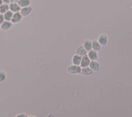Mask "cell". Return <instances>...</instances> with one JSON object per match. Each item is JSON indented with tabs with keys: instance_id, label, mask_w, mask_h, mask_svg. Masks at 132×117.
<instances>
[{
	"instance_id": "6da1fadb",
	"label": "cell",
	"mask_w": 132,
	"mask_h": 117,
	"mask_svg": "<svg viewBox=\"0 0 132 117\" xmlns=\"http://www.w3.org/2000/svg\"><path fill=\"white\" fill-rule=\"evenodd\" d=\"M81 67L80 65L72 64L69 66L67 69V71L71 74H78L80 73Z\"/></svg>"
},
{
	"instance_id": "7a4b0ae2",
	"label": "cell",
	"mask_w": 132,
	"mask_h": 117,
	"mask_svg": "<svg viewBox=\"0 0 132 117\" xmlns=\"http://www.w3.org/2000/svg\"><path fill=\"white\" fill-rule=\"evenodd\" d=\"M23 18L22 15L21 14L20 12H17L13 13L12 19H11V22L13 24H17L21 22Z\"/></svg>"
},
{
	"instance_id": "3957f363",
	"label": "cell",
	"mask_w": 132,
	"mask_h": 117,
	"mask_svg": "<svg viewBox=\"0 0 132 117\" xmlns=\"http://www.w3.org/2000/svg\"><path fill=\"white\" fill-rule=\"evenodd\" d=\"M32 11V7L31 6H28L25 7L21 8L20 12L22 15L23 17L26 16L28 15Z\"/></svg>"
},
{
	"instance_id": "277c9868",
	"label": "cell",
	"mask_w": 132,
	"mask_h": 117,
	"mask_svg": "<svg viewBox=\"0 0 132 117\" xmlns=\"http://www.w3.org/2000/svg\"><path fill=\"white\" fill-rule=\"evenodd\" d=\"M90 62H91V60L90 59V58H89V57L87 54L85 55L84 56H82L81 61L80 65L81 68L88 66L90 64Z\"/></svg>"
},
{
	"instance_id": "5b68a950",
	"label": "cell",
	"mask_w": 132,
	"mask_h": 117,
	"mask_svg": "<svg viewBox=\"0 0 132 117\" xmlns=\"http://www.w3.org/2000/svg\"><path fill=\"white\" fill-rule=\"evenodd\" d=\"M12 26L13 23L11 22V21L5 20L4 22L0 25V28L1 30L3 31H6L10 29Z\"/></svg>"
},
{
	"instance_id": "8992f818",
	"label": "cell",
	"mask_w": 132,
	"mask_h": 117,
	"mask_svg": "<svg viewBox=\"0 0 132 117\" xmlns=\"http://www.w3.org/2000/svg\"><path fill=\"white\" fill-rule=\"evenodd\" d=\"M97 41L101 44V46H105L108 42V37L105 34H101L98 38Z\"/></svg>"
},
{
	"instance_id": "52a82bcc",
	"label": "cell",
	"mask_w": 132,
	"mask_h": 117,
	"mask_svg": "<svg viewBox=\"0 0 132 117\" xmlns=\"http://www.w3.org/2000/svg\"><path fill=\"white\" fill-rule=\"evenodd\" d=\"M89 66L92 69V70L94 72L98 71L100 69V64L96 60H91Z\"/></svg>"
},
{
	"instance_id": "ba28073f",
	"label": "cell",
	"mask_w": 132,
	"mask_h": 117,
	"mask_svg": "<svg viewBox=\"0 0 132 117\" xmlns=\"http://www.w3.org/2000/svg\"><path fill=\"white\" fill-rule=\"evenodd\" d=\"M9 10L13 13L20 12L21 7L18 5V3H10L9 4Z\"/></svg>"
},
{
	"instance_id": "9c48e42d",
	"label": "cell",
	"mask_w": 132,
	"mask_h": 117,
	"mask_svg": "<svg viewBox=\"0 0 132 117\" xmlns=\"http://www.w3.org/2000/svg\"><path fill=\"white\" fill-rule=\"evenodd\" d=\"M87 55L91 60H97L98 59L97 52L93 49L88 51Z\"/></svg>"
},
{
	"instance_id": "30bf717a",
	"label": "cell",
	"mask_w": 132,
	"mask_h": 117,
	"mask_svg": "<svg viewBox=\"0 0 132 117\" xmlns=\"http://www.w3.org/2000/svg\"><path fill=\"white\" fill-rule=\"evenodd\" d=\"M82 56H79L77 54L74 55L72 58V62L73 64L75 65H80L81 61Z\"/></svg>"
},
{
	"instance_id": "8fae6325",
	"label": "cell",
	"mask_w": 132,
	"mask_h": 117,
	"mask_svg": "<svg viewBox=\"0 0 132 117\" xmlns=\"http://www.w3.org/2000/svg\"><path fill=\"white\" fill-rule=\"evenodd\" d=\"M92 72H93V71L89 67V66H86V67L81 68V72H80V74L82 75L87 76V75H89L91 74L92 73Z\"/></svg>"
},
{
	"instance_id": "7c38bea8",
	"label": "cell",
	"mask_w": 132,
	"mask_h": 117,
	"mask_svg": "<svg viewBox=\"0 0 132 117\" xmlns=\"http://www.w3.org/2000/svg\"><path fill=\"white\" fill-rule=\"evenodd\" d=\"M92 48L96 52H98L101 49V45L97 40H93L92 41Z\"/></svg>"
},
{
	"instance_id": "4fadbf2b",
	"label": "cell",
	"mask_w": 132,
	"mask_h": 117,
	"mask_svg": "<svg viewBox=\"0 0 132 117\" xmlns=\"http://www.w3.org/2000/svg\"><path fill=\"white\" fill-rule=\"evenodd\" d=\"M82 45L84 47L86 48L87 52L90 51L91 49H92V41H91L90 40L86 39L83 42Z\"/></svg>"
},
{
	"instance_id": "5bb4252c",
	"label": "cell",
	"mask_w": 132,
	"mask_h": 117,
	"mask_svg": "<svg viewBox=\"0 0 132 117\" xmlns=\"http://www.w3.org/2000/svg\"><path fill=\"white\" fill-rule=\"evenodd\" d=\"M88 53V52L87 51V50L86 49V48L84 47L83 45L80 46L76 50V54L81 56H83L87 54Z\"/></svg>"
},
{
	"instance_id": "9a60e30c",
	"label": "cell",
	"mask_w": 132,
	"mask_h": 117,
	"mask_svg": "<svg viewBox=\"0 0 132 117\" xmlns=\"http://www.w3.org/2000/svg\"><path fill=\"white\" fill-rule=\"evenodd\" d=\"M31 3L30 0H19L18 2V5L21 7H25L29 6Z\"/></svg>"
},
{
	"instance_id": "2e32d148",
	"label": "cell",
	"mask_w": 132,
	"mask_h": 117,
	"mask_svg": "<svg viewBox=\"0 0 132 117\" xmlns=\"http://www.w3.org/2000/svg\"><path fill=\"white\" fill-rule=\"evenodd\" d=\"M3 14H4L5 20L11 21V19H12V16H13V12L9 10Z\"/></svg>"
},
{
	"instance_id": "e0dca14e",
	"label": "cell",
	"mask_w": 132,
	"mask_h": 117,
	"mask_svg": "<svg viewBox=\"0 0 132 117\" xmlns=\"http://www.w3.org/2000/svg\"><path fill=\"white\" fill-rule=\"evenodd\" d=\"M8 10H9V4H3L2 5L0 6V13L4 14Z\"/></svg>"
},
{
	"instance_id": "ac0fdd59",
	"label": "cell",
	"mask_w": 132,
	"mask_h": 117,
	"mask_svg": "<svg viewBox=\"0 0 132 117\" xmlns=\"http://www.w3.org/2000/svg\"><path fill=\"white\" fill-rule=\"evenodd\" d=\"M7 77V74L5 71L0 70V83L4 81Z\"/></svg>"
},
{
	"instance_id": "d6986e66",
	"label": "cell",
	"mask_w": 132,
	"mask_h": 117,
	"mask_svg": "<svg viewBox=\"0 0 132 117\" xmlns=\"http://www.w3.org/2000/svg\"><path fill=\"white\" fill-rule=\"evenodd\" d=\"M4 21H5V19H4V14L0 13V25L4 22Z\"/></svg>"
},
{
	"instance_id": "ffe728a7",
	"label": "cell",
	"mask_w": 132,
	"mask_h": 117,
	"mask_svg": "<svg viewBox=\"0 0 132 117\" xmlns=\"http://www.w3.org/2000/svg\"><path fill=\"white\" fill-rule=\"evenodd\" d=\"M16 117H18V116H19V117H27V115L25 114V113H20V114H18L17 115L15 116Z\"/></svg>"
},
{
	"instance_id": "44dd1931",
	"label": "cell",
	"mask_w": 132,
	"mask_h": 117,
	"mask_svg": "<svg viewBox=\"0 0 132 117\" xmlns=\"http://www.w3.org/2000/svg\"><path fill=\"white\" fill-rule=\"evenodd\" d=\"M3 4H9L10 3V0H2Z\"/></svg>"
},
{
	"instance_id": "7402d4cb",
	"label": "cell",
	"mask_w": 132,
	"mask_h": 117,
	"mask_svg": "<svg viewBox=\"0 0 132 117\" xmlns=\"http://www.w3.org/2000/svg\"><path fill=\"white\" fill-rule=\"evenodd\" d=\"M19 0H10V3H18Z\"/></svg>"
},
{
	"instance_id": "603a6c76",
	"label": "cell",
	"mask_w": 132,
	"mask_h": 117,
	"mask_svg": "<svg viewBox=\"0 0 132 117\" xmlns=\"http://www.w3.org/2000/svg\"><path fill=\"white\" fill-rule=\"evenodd\" d=\"M3 4V1H2V0H0V6H1V5H2Z\"/></svg>"
}]
</instances>
